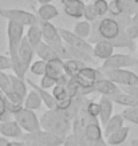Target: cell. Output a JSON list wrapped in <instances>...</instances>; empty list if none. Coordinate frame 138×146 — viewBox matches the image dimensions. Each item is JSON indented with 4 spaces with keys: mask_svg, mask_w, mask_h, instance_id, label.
<instances>
[{
    "mask_svg": "<svg viewBox=\"0 0 138 146\" xmlns=\"http://www.w3.org/2000/svg\"><path fill=\"white\" fill-rule=\"evenodd\" d=\"M122 117H123V119L130 122V123L138 125V106L125 109V110L122 111Z\"/></svg>",
    "mask_w": 138,
    "mask_h": 146,
    "instance_id": "cell-35",
    "label": "cell"
},
{
    "mask_svg": "<svg viewBox=\"0 0 138 146\" xmlns=\"http://www.w3.org/2000/svg\"><path fill=\"white\" fill-rule=\"evenodd\" d=\"M123 123H125V119H123L122 114H114L110 118V121L107 122L105 129H103V137L107 138V137H110L111 134H114L115 131L121 130V129L125 126Z\"/></svg>",
    "mask_w": 138,
    "mask_h": 146,
    "instance_id": "cell-20",
    "label": "cell"
},
{
    "mask_svg": "<svg viewBox=\"0 0 138 146\" xmlns=\"http://www.w3.org/2000/svg\"><path fill=\"white\" fill-rule=\"evenodd\" d=\"M91 3H93L94 9H95L99 19L105 18L109 13V1H106V0H94Z\"/></svg>",
    "mask_w": 138,
    "mask_h": 146,
    "instance_id": "cell-33",
    "label": "cell"
},
{
    "mask_svg": "<svg viewBox=\"0 0 138 146\" xmlns=\"http://www.w3.org/2000/svg\"><path fill=\"white\" fill-rule=\"evenodd\" d=\"M59 34L62 36V40L64 42V44L71 46L74 48L80 50V51H83V52L94 56V46L91 43H89L87 40L82 39L79 36H76L72 31L64 30V28H59Z\"/></svg>",
    "mask_w": 138,
    "mask_h": 146,
    "instance_id": "cell-10",
    "label": "cell"
},
{
    "mask_svg": "<svg viewBox=\"0 0 138 146\" xmlns=\"http://www.w3.org/2000/svg\"><path fill=\"white\" fill-rule=\"evenodd\" d=\"M66 48H67V54H68V59H75V60H79V62H83L86 64H95L97 63V59L89 54L83 52L80 50H76L71 46H67L66 44Z\"/></svg>",
    "mask_w": 138,
    "mask_h": 146,
    "instance_id": "cell-22",
    "label": "cell"
},
{
    "mask_svg": "<svg viewBox=\"0 0 138 146\" xmlns=\"http://www.w3.org/2000/svg\"><path fill=\"white\" fill-rule=\"evenodd\" d=\"M27 3H28V5H30V8H32L34 11H36V0H27Z\"/></svg>",
    "mask_w": 138,
    "mask_h": 146,
    "instance_id": "cell-45",
    "label": "cell"
},
{
    "mask_svg": "<svg viewBox=\"0 0 138 146\" xmlns=\"http://www.w3.org/2000/svg\"><path fill=\"white\" fill-rule=\"evenodd\" d=\"M113 54H114V46L107 40H102V42H98L97 44H94V58L95 59H101L105 62Z\"/></svg>",
    "mask_w": 138,
    "mask_h": 146,
    "instance_id": "cell-18",
    "label": "cell"
},
{
    "mask_svg": "<svg viewBox=\"0 0 138 146\" xmlns=\"http://www.w3.org/2000/svg\"><path fill=\"white\" fill-rule=\"evenodd\" d=\"M59 15L58 8L54 4H43L36 9V16L39 20L43 22H51L52 19H55Z\"/></svg>",
    "mask_w": 138,
    "mask_h": 146,
    "instance_id": "cell-21",
    "label": "cell"
},
{
    "mask_svg": "<svg viewBox=\"0 0 138 146\" xmlns=\"http://www.w3.org/2000/svg\"><path fill=\"white\" fill-rule=\"evenodd\" d=\"M102 72L106 79L111 80L113 83H115L117 86H122V87L138 86V75L130 70L121 68V70H109V71H102Z\"/></svg>",
    "mask_w": 138,
    "mask_h": 146,
    "instance_id": "cell-5",
    "label": "cell"
},
{
    "mask_svg": "<svg viewBox=\"0 0 138 146\" xmlns=\"http://www.w3.org/2000/svg\"><path fill=\"white\" fill-rule=\"evenodd\" d=\"M109 13L111 18H115V16H119L123 13V7H122L121 0H111L109 3Z\"/></svg>",
    "mask_w": 138,
    "mask_h": 146,
    "instance_id": "cell-36",
    "label": "cell"
},
{
    "mask_svg": "<svg viewBox=\"0 0 138 146\" xmlns=\"http://www.w3.org/2000/svg\"><path fill=\"white\" fill-rule=\"evenodd\" d=\"M5 146H24L23 142H18V141H13V142H8Z\"/></svg>",
    "mask_w": 138,
    "mask_h": 146,
    "instance_id": "cell-46",
    "label": "cell"
},
{
    "mask_svg": "<svg viewBox=\"0 0 138 146\" xmlns=\"http://www.w3.org/2000/svg\"><path fill=\"white\" fill-rule=\"evenodd\" d=\"M82 1H85V0H82Z\"/></svg>",
    "mask_w": 138,
    "mask_h": 146,
    "instance_id": "cell-52",
    "label": "cell"
},
{
    "mask_svg": "<svg viewBox=\"0 0 138 146\" xmlns=\"http://www.w3.org/2000/svg\"><path fill=\"white\" fill-rule=\"evenodd\" d=\"M0 95H1V91H0Z\"/></svg>",
    "mask_w": 138,
    "mask_h": 146,
    "instance_id": "cell-51",
    "label": "cell"
},
{
    "mask_svg": "<svg viewBox=\"0 0 138 146\" xmlns=\"http://www.w3.org/2000/svg\"><path fill=\"white\" fill-rule=\"evenodd\" d=\"M0 16L7 19L8 22L16 23L23 27H31L39 23V19L36 13L28 12L20 8H1L0 9Z\"/></svg>",
    "mask_w": 138,
    "mask_h": 146,
    "instance_id": "cell-4",
    "label": "cell"
},
{
    "mask_svg": "<svg viewBox=\"0 0 138 146\" xmlns=\"http://www.w3.org/2000/svg\"><path fill=\"white\" fill-rule=\"evenodd\" d=\"M42 105H43V101L40 99L39 94L36 93L35 90H32V91H30V93L27 94L26 99H24V105H23V106L26 107V109H28V110L34 111V110L40 109Z\"/></svg>",
    "mask_w": 138,
    "mask_h": 146,
    "instance_id": "cell-29",
    "label": "cell"
},
{
    "mask_svg": "<svg viewBox=\"0 0 138 146\" xmlns=\"http://www.w3.org/2000/svg\"><path fill=\"white\" fill-rule=\"evenodd\" d=\"M46 68H47V62L40 60V59L32 62V64L30 66V71H31L34 75H38V76H44L46 75Z\"/></svg>",
    "mask_w": 138,
    "mask_h": 146,
    "instance_id": "cell-34",
    "label": "cell"
},
{
    "mask_svg": "<svg viewBox=\"0 0 138 146\" xmlns=\"http://www.w3.org/2000/svg\"><path fill=\"white\" fill-rule=\"evenodd\" d=\"M5 121H11V114L7 109V99L1 94L0 95V122H5Z\"/></svg>",
    "mask_w": 138,
    "mask_h": 146,
    "instance_id": "cell-37",
    "label": "cell"
},
{
    "mask_svg": "<svg viewBox=\"0 0 138 146\" xmlns=\"http://www.w3.org/2000/svg\"><path fill=\"white\" fill-rule=\"evenodd\" d=\"M103 146H109V145H107V143H106V145H103Z\"/></svg>",
    "mask_w": 138,
    "mask_h": 146,
    "instance_id": "cell-50",
    "label": "cell"
},
{
    "mask_svg": "<svg viewBox=\"0 0 138 146\" xmlns=\"http://www.w3.org/2000/svg\"><path fill=\"white\" fill-rule=\"evenodd\" d=\"M86 111L90 117H93L95 119H98L99 117V113H101V106H99V102H95V101H91L90 99L86 105Z\"/></svg>",
    "mask_w": 138,
    "mask_h": 146,
    "instance_id": "cell-38",
    "label": "cell"
},
{
    "mask_svg": "<svg viewBox=\"0 0 138 146\" xmlns=\"http://www.w3.org/2000/svg\"><path fill=\"white\" fill-rule=\"evenodd\" d=\"M35 54H36V56H39L40 60H44V62H47V63L51 62V60H55V59H60L58 52H56L51 46L44 43V42L35 48Z\"/></svg>",
    "mask_w": 138,
    "mask_h": 146,
    "instance_id": "cell-19",
    "label": "cell"
},
{
    "mask_svg": "<svg viewBox=\"0 0 138 146\" xmlns=\"http://www.w3.org/2000/svg\"><path fill=\"white\" fill-rule=\"evenodd\" d=\"M26 82H27V86H30L32 90H35L36 93L39 94L40 99L43 101V103L47 106L48 110H55V109H56V102H55V98H54L52 94L48 93L47 90L42 89L39 84L35 83V82H32L31 79H26Z\"/></svg>",
    "mask_w": 138,
    "mask_h": 146,
    "instance_id": "cell-15",
    "label": "cell"
},
{
    "mask_svg": "<svg viewBox=\"0 0 138 146\" xmlns=\"http://www.w3.org/2000/svg\"><path fill=\"white\" fill-rule=\"evenodd\" d=\"M83 18L85 20H87L89 23H94L95 20H98V15L95 12V9H94V5L93 3H90V4H86V8H85V15H83Z\"/></svg>",
    "mask_w": 138,
    "mask_h": 146,
    "instance_id": "cell-39",
    "label": "cell"
},
{
    "mask_svg": "<svg viewBox=\"0 0 138 146\" xmlns=\"http://www.w3.org/2000/svg\"><path fill=\"white\" fill-rule=\"evenodd\" d=\"M99 106H101V113H99V121L103 127L107 125L113 117V110H114V103L109 97H101L99 99Z\"/></svg>",
    "mask_w": 138,
    "mask_h": 146,
    "instance_id": "cell-17",
    "label": "cell"
},
{
    "mask_svg": "<svg viewBox=\"0 0 138 146\" xmlns=\"http://www.w3.org/2000/svg\"><path fill=\"white\" fill-rule=\"evenodd\" d=\"M125 31H126L127 36H129L131 40L138 39V26H135V24H133V23H131V24L126 28Z\"/></svg>",
    "mask_w": 138,
    "mask_h": 146,
    "instance_id": "cell-43",
    "label": "cell"
},
{
    "mask_svg": "<svg viewBox=\"0 0 138 146\" xmlns=\"http://www.w3.org/2000/svg\"><path fill=\"white\" fill-rule=\"evenodd\" d=\"M20 139L24 146H62L64 141L63 138L44 130H39L35 133H24Z\"/></svg>",
    "mask_w": 138,
    "mask_h": 146,
    "instance_id": "cell-3",
    "label": "cell"
},
{
    "mask_svg": "<svg viewBox=\"0 0 138 146\" xmlns=\"http://www.w3.org/2000/svg\"><path fill=\"white\" fill-rule=\"evenodd\" d=\"M72 32L76 36L87 40L90 38V34H91V23H89L87 20H80L74 26V31Z\"/></svg>",
    "mask_w": 138,
    "mask_h": 146,
    "instance_id": "cell-31",
    "label": "cell"
},
{
    "mask_svg": "<svg viewBox=\"0 0 138 146\" xmlns=\"http://www.w3.org/2000/svg\"><path fill=\"white\" fill-rule=\"evenodd\" d=\"M24 36H26V39L28 40V43L34 47V50L39 44L43 43V35H42V30H40V27H39V23L35 24V26L28 27V30H27Z\"/></svg>",
    "mask_w": 138,
    "mask_h": 146,
    "instance_id": "cell-24",
    "label": "cell"
},
{
    "mask_svg": "<svg viewBox=\"0 0 138 146\" xmlns=\"http://www.w3.org/2000/svg\"><path fill=\"white\" fill-rule=\"evenodd\" d=\"M38 3H40V5H43V4H50L52 0H36Z\"/></svg>",
    "mask_w": 138,
    "mask_h": 146,
    "instance_id": "cell-48",
    "label": "cell"
},
{
    "mask_svg": "<svg viewBox=\"0 0 138 146\" xmlns=\"http://www.w3.org/2000/svg\"><path fill=\"white\" fill-rule=\"evenodd\" d=\"M9 68H12V63H11L9 56L0 55V71H7Z\"/></svg>",
    "mask_w": 138,
    "mask_h": 146,
    "instance_id": "cell-42",
    "label": "cell"
},
{
    "mask_svg": "<svg viewBox=\"0 0 138 146\" xmlns=\"http://www.w3.org/2000/svg\"><path fill=\"white\" fill-rule=\"evenodd\" d=\"M102 78H105V76H103V72L101 71V68L86 66L85 68H82L79 71V74L74 79L78 82L82 90H87L90 94H93V86Z\"/></svg>",
    "mask_w": 138,
    "mask_h": 146,
    "instance_id": "cell-7",
    "label": "cell"
},
{
    "mask_svg": "<svg viewBox=\"0 0 138 146\" xmlns=\"http://www.w3.org/2000/svg\"><path fill=\"white\" fill-rule=\"evenodd\" d=\"M7 38H8V56L12 63V70L15 75L26 79V70L23 68L22 63L19 60V48L24 38V27L16 23L8 22L7 24Z\"/></svg>",
    "mask_w": 138,
    "mask_h": 146,
    "instance_id": "cell-2",
    "label": "cell"
},
{
    "mask_svg": "<svg viewBox=\"0 0 138 146\" xmlns=\"http://www.w3.org/2000/svg\"><path fill=\"white\" fill-rule=\"evenodd\" d=\"M110 43L114 46V48H115V47H121V48H129L130 51H133V50L135 48L134 40H131L129 36H127L125 30H121L119 35L117 36L114 40H111Z\"/></svg>",
    "mask_w": 138,
    "mask_h": 146,
    "instance_id": "cell-27",
    "label": "cell"
},
{
    "mask_svg": "<svg viewBox=\"0 0 138 146\" xmlns=\"http://www.w3.org/2000/svg\"><path fill=\"white\" fill-rule=\"evenodd\" d=\"M86 66H89V64L75 60V59H67V60H64V72L68 78H76L79 71L82 68H85Z\"/></svg>",
    "mask_w": 138,
    "mask_h": 146,
    "instance_id": "cell-26",
    "label": "cell"
},
{
    "mask_svg": "<svg viewBox=\"0 0 138 146\" xmlns=\"http://www.w3.org/2000/svg\"><path fill=\"white\" fill-rule=\"evenodd\" d=\"M93 1H94V0H93Z\"/></svg>",
    "mask_w": 138,
    "mask_h": 146,
    "instance_id": "cell-53",
    "label": "cell"
},
{
    "mask_svg": "<svg viewBox=\"0 0 138 146\" xmlns=\"http://www.w3.org/2000/svg\"><path fill=\"white\" fill-rule=\"evenodd\" d=\"M121 91V89L117 86L115 83H113L111 80L106 79V78H102V79H99L97 83L93 86V94L94 93H99L102 97H109L111 98L114 95Z\"/></svg>",
    "mask_w": 138,
    "mask_h": 146,
    "instance_id": "cell-13",
    "label": "cell"
},
{
    "mask_svg": "<svg viewBox=\"0 0 138 146\" xmlns=\"http://www.w3.org/2000/svg\"><path fill=\"white\" fill-rule=\"evenodd\" d=\"M34 54H35V50L32 47L28 40L26 39V36L23 38L22 44H20V48H19V60L22 63L23 68L26 70V72L30 70V66L32 64V58H34Z\"/></svg>",
    "mask_w": 138,
    "mask_h": 146,
    "instance_id": "cell-14",
    "label": "cell"
},
{
    "mask_svg": "<svg viewBox=\"0 0 138 146\" xmlns=\"http://www.w3.org/2000/svg\"><path fill=\"white\" fill-rule=\"evenodd\" d=\"M98 34H99V42L107 40L111 42L119 35L121 27L114 18L111 16H105L102 19H98Z\"/></svg>",
    "mask_w": 138,
    "mask_h": 146,
    "instance_id": "cell-8",
    "label": "cell"
},
{
    "mask_svg": "<svg viewBox=\"0 0 138 146\" xmlns=\"http://www.w3.org/2000/svg\"><path fill=\"white\" fill-rule=\"evenodd\" d=\"M130 145L131 146H138V139H133V141L130 142Z\"/></svg>",
    "mask_w": 138,
    "mask_h": 146,
    "instance_id": "cell-49",
    "label": "cell"
},
{
    "mask_svg": "<svg viewBox=\"0 0 138 146\" xmlns=\"http://www.w3.org/2000/svg\"><path fill=\"white\" fill-rule=\"evenodd\" d=\"M11 82H12V91L13 93H16L18 95L23 98V99H26L27 97V82L26 79H22V78H19L16 75H11Z\"/></svg>",
    "mask_w": 138,
    "mask_h": 146,
    "instance_id": "cell-30",
    "label": "cell"
},
{
    "mask_svg": "<svg viewBox=\"0 0 138 146\" xmlns=\"http://www.w3.org/2000/svg\"><path fill=\"white\" fill-rule=\"evenodd\" d=\"M46 76L55 80V83L67 78L66 72H64V60L63 59H55V60H51V62L47 63Z\"/></svg>",
    "mask_w": 138,
    "mask_h": 146,
    "instance_id": "cell-11",
    "label": "cell"
},
{
    "mask_svg": "<svg viewBox=\"0 0 138 146\" xmlns=\"http://www.w3.org/2000/svg\"><path fill=\"white\" fill-rule=\"evenodd\" d=\"M82 134H83L89 141H93V142L103 141V130L98 122H94V123L87 125L85 129V131Z\"/></svg>",
    "mask_w": 138,
    "mask_h": 146,
    "instance_id": "cell-23",
    "label": "cell"
},
{
    "mask_svg": "<svg viewBox=\"0 0 138 146\" xmlns=\"http://www.w3.org/2000/svg\"><path fill=\"white\" fill-rule=\"evenodd\" d=\"M40 127L64 139L72 131V117L68 111L47 110L40 117Z\"/></svg>",
    "mask_w": 138,
    "mask_h": 146,
    "instance_id": "cell-1",
    "label": "cell"
},
{
    "mask_svg": "<svg viewBox=\"0 0 138 146\" xmlns=\"http://www.w3.org/2000/svg\"><path fill=\"white\" fill-rule=\"evenodd\" d=\"M113 101V103H117V105H121V106H125L126 109H130V107H137L138 106V101L135 98H133L131 95L129 94L123 93L122 90H121L119 93L114 95V97L110 98Z\"/></svg>",
    "mask_w": 138,
    "mask_h": 146,
    "instance_id": "cell-25",
    "label": "cell"
},
{
    "mask_svg": "<svg viewBox=\"0 0 138 146\" xmlns=\"http://www.w3.org/2000/svg\"><path fill=\"white\" fill-rule=\"evenodd\" d=\"M63 146H80V142L76 137V134L71 133L68 134L66 138H64V141H63Z\"/></svg>",
    "mask_w": 138,
    "mask_h": 146,
    "instance_id": "cell-40",
    "label": "cell"
},
{
    "mask_svg": "<svg viewBox=\"0 0 138 146\" xmlns=\"http://www.w3.org/2000/svg\"><path fill=\"white\" fill-rule=\"evenodd\" d=\"M63 9L67 16L74 19H80L85 15L86 3L82 0H62Z\"/></svg>",
    "mask_w": 138,
    "mask_h": 146,
    "instance_id": "cell-12",
    "label": "cell"
},
{
    "mask_svg": "<svg viewBox=\"0 0 138 146\" xmlns=\"http://www.w3.org/2000/svg\"><path fill=\"white\" fill-rule=\"evenodd\" d=\"M8 139L7 138H4V137H0V146H5L7 143H8Z\"/></svg>",
    "mask_w": 138,
    "mask_h": 146,
    "instance_id": "cell-47",
    "label": "cell"
},
{
    "mask_svg": "<svg viewBox=\"0 0 138 146\" xmlns=\"http://www.w3.org/2000/svg\"><path fill=\"white\" fill-rule=\"evenodd\" d=\"M122 91L126 94L131 95L133 98H135L138 101V86H133V87H122Z\"/></svg>",
    "mask_w": 138,
    "mask_h": 146,
    "instance_id": "cell-44",
    "label": "cell"
},
{
    "mask_svg": "<svg viewBox=\"0 0 138 146\" xmlns=\"http://www.w3.org/2000/svg\"><path fill=\"white\" fill-rule=\"evenodd\" d=\"M0 134L4 138H22L23 130L15 119L0 122Z\"/></svg>",
    "mask_w": 138,
    "mask_h": 146,
    "instance_id": "cell-16",
    "label": "cell"
},
{
    "mask_svg": "<svg viewBox=\"0 0 138 146\" xmlns=\"http://www.w3.org/2000/svg\"><path fill=\"white\" fill-rule=\"evenodd\" d=\"M55 80H52L51 78H48V76H42V80H40V87L44 90H48V89H54L55 87Z\"/></svg>",
    "mask_w": 138,
    "mask_h": 146,
    "instance_id": "cell-41",
    "label": "cell"
},
{
    "mask_svg": "<svg viewBox=\"0 0 138 146\" xmlns=\"http://www.w3.org/2000/svg\"><path fill=\"white\" fill-rule=\"evenodd\" d=\"M0 91L3 95H8L12 93L11 74H7L5 71H0Z\"/></svg>",
    "mask_w": 138,
    "mask_h": 146,
    "instance_id": "cell-32",
    "label": "cell"
},
{
    "mask_svg": "<svg viewBox=\"0 0 138 146\" xmlns=\"http://www.w3.org/2000/svg\"><path fill=\"white\" fill-rule=\"evenodd\" d=\"M13 119L18 122L19 126L22 127V130H24L26 133H35V131L42 130L40 119L35 114V111L28 110L26 107H23L22 110H19L13 115Z\"/></svg>",
    "mask_w": 138,
    "mask_h": 146,
    "instance_id": "cell-6",
    "label": "cell"
},
{
    "mask_svg": "<svg viewBox=\"0 0 138 146\" xmlns=\"http://www.w3.org/2000/svg\"><path fill=\"white\" fill-rule=\"evenodd\" d=\"M129 131H130V127L129 126H123V127L115 131L114 134H111L110 137L106 138V142L107 145L110 146H117V145H121V143H123L126 141V138L129 135Z\"/></svg>",
    "mask_w": 138,
    "mask_h": 146,
    "instance_id": "cell-28",
    "label": "cell"
},
{
    "mask_svg": "<svg viewBox=\"0 0 138 146\" xmlns=\"http://www.w3.org/2000/svg\"><path fill=\"white\" fill-rule=\"evenodd\" d=\"M138 66V59L126 54H113L107 60L102 63V66L99 67L102 71H109V70H121L125 67H133Z\"/></svg>",
    "mask_w": 138,
    "mask_h": 146,
    "instance_id": "cell-9",
    "label": "cell"
}]
</instances>
